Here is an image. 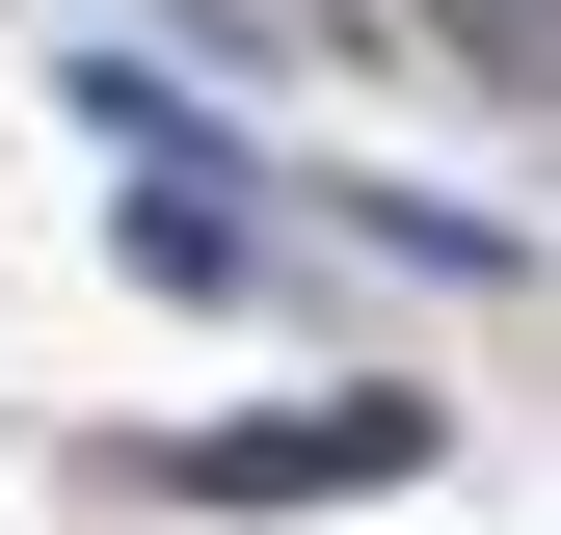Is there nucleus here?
Returning <instances> with one entry per match:
<instances>
[{"label": "nucleus", "mask_w": 561, "mask_h": 535, "mask_svg": "<svg viewBox=\"0 0 561 535\" xmlns=\"http://www.w3.org/2000/svg\"><path fill=\"white\" fill-rule=\"evenodd\" d=\"M187 509H347V482H428V401H295V429H187Z\"/></svg>", "instance_id": "obj_1"}, {"label": "nucleus", "mask_w": 561, "mask_h": 535, "mask_svg": "<svg viewBox=\"0 0 561 535\" xmlns=\"http://www.w3.org/2000/svg\"><path fill=\"white\" fill-rule=\"evenodd\" d=\"M321 215L375 241V268H455V295H481V268H508V215H455V187H321Z\"/></svg>", "instance_id": "obj_2"}, {"label": "nucleus", "mask_w": 561, "mask_h": 535, "mask_svg": "<svg viewBox=\"0 0 561 535\" xmlns=\"http://www.w3.org/2000/svg\"><path fill=\"white\" fill-rule=\"evenodd\" d=\"M81 134H107V161H215V107H187L161 54H81Z\"/></svg>", "instance_id": "obj_3"}, {"label": "nucleus", "mask_w": 561, "mask_h": 535, "mask_svg": "<svg viewBox=\"0 0 561 535\" xmlns=\"http://www.w3.org/2000/svg\"><path fill=\"white\" fill-rule=\"evenodd\" d=\"M455 54L481 81H561V0H455Z\"/></svg>", "instance_id": "obj_4"}]
</instances>
